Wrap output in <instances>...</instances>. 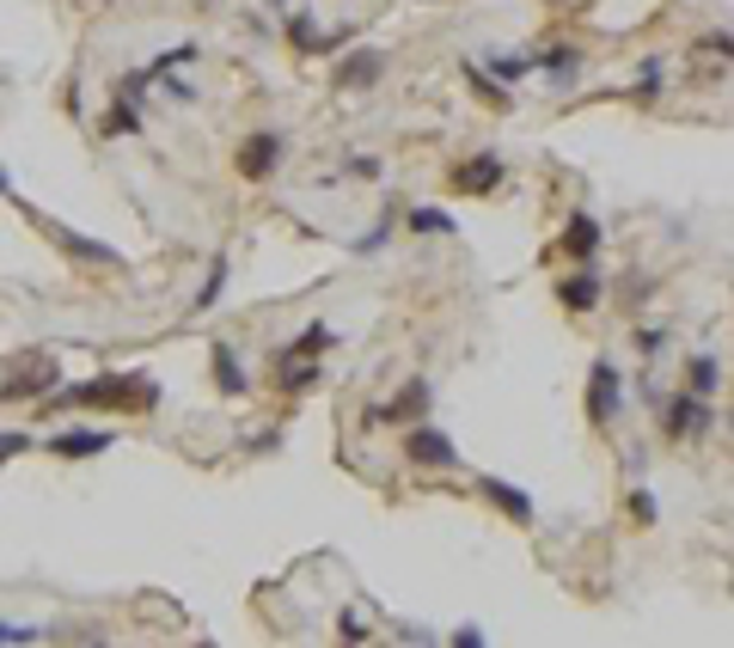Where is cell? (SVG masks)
<instances>
[{"label": "cell", "instance_id": "6da1fadb", "mask_svg": "<svg viewBox=\"0 0 734 648\" xmlns=\"http://www.w3.org/2000/svg\"><path fill=\"white\" fill-rule=\"evenodd\" d=\"M56 410H105V417H154L159 410V380L154 373H98V380H62L37 404V417H56Z\"/></svg>", "mask_w": 734, "mask_h": 648}, {"label": "cell", "instance_id": "7a4b0ae2", "mask_svg": "<svg viewBox=\"0 0 734 648\" xmlns=\"http://www.w3.org/2000/svg\"><path fill=\"white\" fill-rule=\"evenodd\" d=\"M655 429H661V441H667V447H691V441H710V434L722 429L717 398H698V392L679 386L673 398L655 404Z\"/></svg>", "mask_w": 734, "mask_h": 648}, {"label": "cell", "instance_id": "3957f363", "mask_svg": "<svg viewBox=\"0 0 734 648\" xmlns=\"http://www.w3.org/2000/svg\"><path fill=\"white\" fill-rule=\"evenodd\" d=\"M581 410H588V429L594 434H612L625 422V368L612 356H594L588 361V392H581Z\"/></svg>", "mask_w": 734, "mask_h": 648}, {"label": "cell", "instance_id": "277c9868", "mask_svg": "<svg viewBox=\"0 0 734 648\" xmlns=\"http://www.w3.org/2000/svg\"><path fill=\"white\" fill-rule=\"evenodd\" d=\"M429 410H435V380H429V373H405V386L392 392V398L361 404V422H368V429H410V422H422Z\"/></svg>", "mask_w": 734, "mask_h": 648}, {"label": "cell", "instance_id": "5b68a950", "mask_svg": "<svg viewBox=\"0 0 734 648\" xmlns=\"http://www.w3.org/2000/svg\"><path fill=\"white\" fill-rule=\"evenodd\" d=\"M288 159V129H251L245 141L233 147V171L245 184H269Z\"/></svg>", "mask_w": 734, "mask_h": 648}, {"label": "cell", "instance_id": "8992f818", "mask_svg": "<svg viewBox=\"0 0 734 648\" xmlns=\"http://www.w3.org/2000/svg\"><path fill=\"white\" fill-rule=\"evenodd\" d=\"M386 80V49L380 44H349L344 56H330V86L337 93H374Z\"/></svg>", "mask_w": 734, "mask_h": 648}, {"label": "cell", "instance_id": "52a82bcc", "mask_svg": "<svg viewBox=\"0 0 734 648\" xmlns=\"http://www.w3.org/2000/svg\"><path fill=\"white\" fill-rule=\"evenodd\" d=\"M405 465H417V471H459V447L454 434L441 429V422H410L405 429Z\"/></svg>", "mask_w": 734, "mask_h": 648}, {"label": "cell", "instance_id": "ba28073f", "mask_svg": "<svg viewBox=\"0 0 734 648\" xmlns=\"http://www.w3.org/2000/svg\"><path fill=\"white\" fill-rule=\"evenodd\" d=\"M606 251V227H600L594 208H569L563 215V232H557V257L563 263H600Z\"/></svg>", "mask_w": 734, "mask_h": 648}, {"label": "cell", "instance_id": "9c48e42d", "mask_svg": "<svg viewBox=\"0 0 734 648\" xmlns=\"http://www.w3.org/2000/svg\"><path fill=\"white\" fill-rule=\"evenodd\" d=\"M502 178H508V159H502L496 147H484V154L459 159V166L447 171V190H454V196H496Z\"/></svg>", "mask_w": 734, "mask_h": 648}, {"label": "cell", "instance_id": "30bf717a", "mask_svg": "<svg viewBox=\"0 0 734 648\" xmlns=\"http://www.w3.org/2000/svg\"><path fill=\"white\" fill-rule=\"evenodd\" d=\"M471 490L484 495V502L502 514V520H515V526H539V502H532V495L520 490V483L496 478V471H471Z\"/></svg>", "mask_w": 734, "mask_h": 648}, {"label": "cell", "instance_id": "8fae6325", "mask_svg": "<svg viewBox=\"0 0 734 648\" xmlns=\"http://www.w3.org/2000/svg\"><path fill=\"white\" fill-rule=\"evenodd\" d=\"M44 232L62 245V257H74L80 269H129V257L117 245H105V239H93V232H74V227H56V220H44Z\"/></svg>", "mask_w": 734, "mask_h": 648}, {"label": "cell", "instance_id": "7c38bea8", "mask_svg": "<svg viewBox=\"0 0 734 648\" xmlns=\"http://www.w3.org/2000/svg\"><path fill=\"white\" fill-rule=\"evenodd\" d=\"M110 447H117V429H93V422L56 429V434L44 441V453H49V459H68V465H80V459H105Z\"/></svg>", "mask_w": 734, "mask_h": 648}, {"label": "cell", "instance_id": "4fadbf2b", "mask_svg": "<svg viewBox=\"0 0 734 648\" xmlns=\"http://www.w3.org/2000/svg\"><path fill=\"white\" fill-rule=\"evenodd\" d=\"M62 380H68V373H62V361H56V356H32L13 380H7V386H0V398H7V404H44Z\"/></svg>", "mask_w": 734, "mask_h": 648}, {"label": "cell", "instance_id": "5bb4252c", "mask_svg": "<svg viewBox=\"0 0 734 648\" xmlns=\"http://www.w3.org/2000/svg\"><path fill=\"white\" fill-rule=\"evenodd\" d=\"M600 300H606V276H600V263H576L569 276H557V307L563 312L588 319V312H600Z\"/></svg>", "mask_w": 734, "mask_h": 648}, {"label": "cell", "instance_id": "9a60e30c", "mask_svg": "<svg viewBox=\"0 0 734 648\" xmlns=\"http://www.w3.org/2000/svg\"><path fill=\"white\" fill-rule=\"evenodd\" d=\"M532 68H539L551 86H576V80H581V49L563 44V37H551V44L532 49Z\"/></svg>", "mask_w": 734, "mask_h": 648}, {"label": "cell", "instance_id": "2e32d148", "mask_svg": "<svg viewBox=\"0 0 734 648\" xmlns=\"http://www.w3.org/2000/svg\"><path fill=\"white\" fill-rule=\"evenodd\" d=\"M208 380H215L220 398H251V373L239 368L233 343H215V349H208Z\"/></svg>", "mask_w": 734, "mask_h": 648}, {"label": "cell", "instance_id": "e0dca14e", "mask_svg": "<svg viewBox=\"0 0 734 648\" xmlns=\"http://www.w3.org/2000/svg\"><path fill=\"white\" fill-rule=\"evenodd\" d=\"M459 80L471 86V98H478L484 110H515V86H502L484 62H459Z\"/></svg>", "mask_w": 734, "mask_h": 648}, {"label": "cell", "instance_id": "ac0fdd59", "mask_svg": "<svg viewBox=\"0 0 734 648\" xmlns=\"http://www.w3.org/2000/svg\"><path fill=\"white\" fill-rule=\"evenodd\" d=\"M325 380V356H306V361H276V373H269V386L288 392V398H306V392Z\"/></svg>", "mask_w": 734, "mask_h": 648}, {"label": "cell", "instance_id": "d6986e66", "mask_svg": "<svg viewBox=\"0 0 734 648\" xmlns=\"http://www.w3.org/2000/svg\"><path fill=\"white\" fill-rule=\"evenodd\" d=\"M98 141H135V135H147V123H141V105H129V98H117L110 93V105H105V117H98Z\"/></svg>", "mask_w": 734, "mask_h": 648}, {"label": "cell", "instance_id": "ffe728a7", "mask_svg": "<svg viewBox=\"0 0 734 648\" xmlns=\"http://www.w3.org/2000/svg\"><path fill=\"white\" fill-rule=\"evenodd\" d=\"M227 276H233V257H227V251H215V257H208V269H203V288L190 293V319H203V312L220 307V293H227Z\"/></svg>", "mask_w": 734, "mask_h": 648}, {"label": "cell", "instance_id": "44dd1931", "mask_svg": "<svg viewBox=\"0 0 734 648\" xmlns=\"http://www.w3.org/2000/svg\"><path fill=\"white\" fill-rule=\"evenodd\" d=\"M405 232H417V239H454L459 220L441 208V202H410L405 208Z\"/></svg>", "mask_w": 734, "mask_h": 648}, {"label": "cell", "instance_id": "7402d4cb", "mask_svg": "<svg viewBox=\"0 0 734 648\" xmlns=\"http://www.w3.org/2000/svg\"><path fill=\"white\" fill-rule=\"evenodd\" d=\"M330 349H337V331H330V324H306L294 343L276 349V361H306V356H330Z\"/></svg>", "mask_w": 734, "mask_h": 648}, {"label": "cell", "instance_id": "603a6c76", "mask_svg": "<svg viewBox=\"0 0 734 648\" xmlns=\"http://www.w3.org/2000/svg\"><path fill=\"white\" fill-rule=\"evenodd\" d=\"M686 392H698V398H717L722 392V356L717 349H703V356L686 361Z\"/></svg>", "mask_w": 734, "mask_h": 648}, {"label": "cell", "instance_id": "cb8c5ba5", "mask_svg": "<svg viewBox=\"0 0 734 648\" xmlns=\"http://www.w3.org/2000/svg\"><path fill=\"white\" fill-rule=\"evenodd\" d=\"M673 337H679V331H673L667 319H649V324H637V331H630V343H637L642 361H661L673 349Z\"/></svg>", "mask_w": 734, "mask_h": 648}, {"label": "cell", "instance_id": "d4e9b609", "mask_svg": "<svg viewBox=\"0 0 734 648\" xmlns=\"http://www.w3.org/2000/svg\"><path fill=\"white\" fill-rule=\"evenodd\" d=\"M484 68L502 80V86H520V80L539 74V68H532V56H515V49H484Z\"/></svg>", "mask_w": 734, "mask_h": 648}, {"label": "cell", "instance_id": "484cf974", "mask_svg": "<svg viewBox=\"0 0 734 648\" xmlns=\"http://www.w3.org/2000/svg\"><path fill=\"white\" fill-rule=\"evenodd\" d=\"M606 293H612V300H618L625 312H637L642 300L655 293V276H642V269H625V276H612V281H606Z\"/></svg>", "mask_w": 734, "mask_h": 648}, {"label": "cell", "instance_id": "4316f807", "mask_svg": "<svg viewBox=\"0 0 734 648\" xmlns=\"http://www.w3.org/2000/svg\"><path fill=\"white\" fill-rule=\"evenodd\" d=\"M110 93H117V98H129V105H141V110H147V98H154V68H123V74L110 80Z\"/></svg>", "mask_w": 734, "mask_h": 648}, {"label": "cell", "instance_id": "83f0119b", "mask_svg": "<svg viewBox=\"0 0 734 648\" xmlns=\"http://www.w3.org/2000/svg\"><path fill=\"white\" fill-rule=\"evenodd\" d=\"M281 37H288L300 56H318V25H313V13H306V7H294V13L281 19Z\"/></svg>", "mask_w": 734, "mask_h": 648}, {"label": "cell", "instance_id": "f1b7e54d", "mask_svg": "<svg viewBox=\"0 0 734 648\" xmlns=\"http://www.w3.org/2000/svg\"><path fill=\"white\" fill-rule=\"evenodd\" d=\"M661 93H667V62H661V56H649V62L637 68V86H630V98H637V105H655Z\"/></svg>", "mask_w": 734, "mask_h": 648}, {"label": "cell", "instance_id": "f546056e", "mask_svg": "<svg viewBox=\"0 0 734 648\" xmlns=\"http://www.w3.org/2000/svg\"><path fill=\"white\" fill-rule=\"evenodd\" d=\"M625 514L637 526H655L661 520V502H655V490H649V483H630V495H625Z\"/></svg>", "mask_w": 734, "mask_h": 648}, {"label": "cell", "instance_id": "4dcf8cb0", "mask_svg": "<svg viewBox=\"0 0 734 648\" xmlns=\"http://www.w3.org/2000/svg\"><path fill=\"white\" fill-rule=\"evenodd\" d=\"M344 178H349V184H380V178H386V159H380V154H349Z\"/></svg>", "mask_w": 734, "mask_h": 648}, {"label": "cell", "instance_id": "1f68e13d", "mask_svg": "<svg viewBox=\"0 0 734 648\" xmlns=\"http://www.w3.org/2000/svg\"><path fill=\"white\" fill-rule=\"evenodd\" d=\"M25 453H37V434L32 429H0V471L13 459H25Z\"/></svg>", "mask_w": 734, "mask_h": 648}, {"label": "cell", "instance_id": "d6a6232c", "mask_svg": "<svg viewBox=\"0 0 734 648\" xmlns=\"http://www.w3.org/2000/svg\"><path fill=\"white\" fill-rule=\"evenodd\" d=\"M698 56H717V62H734V32L717 25V32H698Z\"/></svg>", "mask_w": 734, "mask_h": 648}, {"label": "cell", "instance_id": "836d02e7", "mask_svg": "<svg viewBox=\"0 0 734 648\" xmlns=\"http://www.w3.org/2000/svg\"><path fill=\"white\" fill-rule=\"evenodd\" d=\"M190 62H196V44H178V49H159L147 68H154V80H159V74H178V68H190Z\"/></svg>", "mask_w": 734, "mask_h": 648}, {"label": "cell", "instance_id": "e575fe53", "mask_svg": "<svg viewBox=\"0 0 734 648\" xmlns=\"http://www.w3.org/2000/svg\"><path fill=\"white\" fill-rule=\"evenodd\" d=\"M392 232H398V227H392V215H386V220H380L374 232H361V239H356V245H349V251H356V257H380V251L392 245Z\"/></svg>", "mask_w": 734, "mask_h": 648}, {"label": "cell", "instance_id": "d590c367", "mask_svg": "<svg viewBox=\"0 0 734 648\" xmlns=\"http://www.w3.org/2000/svg\"><path fill=\"white\" fill-rule=\"evenodd\" d=\"M154 86L172 98V105H203V86H190V80H178V74H159Z\"/></svg>", "mask_w": 734, "mask_h": 648}, {"label": "cell", "instance_id": "8d00e7d4", "mask_svg": "<svg viewBox=\"0 0 734 648\" xmlns=\"http://www.w3.org/2000/svg\"><path fill=\"white\" fill-rule=\"evenodd\" d=\"M349 44H361V25H337V32L318 37V56H344Z\"/></svg>", "mask_w": 734, "mask_h": 648}, {"label": "cell", "instance_id": "74e56055", "mask_svg": "<svg viewBox=\"0 0 734 648\" xmlns=\"http://www.w3.org/2000/svg\"><path fill=\"white\" fill-rule=\"evenodd\" d=\"M630 380H637V404H649V410H655L661 392H655V373H649V361H642V373H630Z\"/></svg>", "mask_w": 734, "mask_h": 648}, {"label": "cell", "instance_id": "f35d334b", "mask_svg": "<svg viewBox=\"0 0 734 648\" xmlns=\"http://www.w3.org/2000/svg\"><path fill=\"white\" fill-rule=\"evenodd\" d=\"M337 636H344V643H368V636H374V624H361L356 612H344V624H337Z\"/></svg>", "mask_w": 734, "mask_h": 648}, {"label": "cell", "instance_id": "ab89813d", "mask_svg": "<svg viewBox=\"0 0 734 648\" xmlns=\"http://www.w3.org/2000/svg\"><path fill=\"white\" fill-rule=\"evenodd\" d=\"M37 624H7V617H0V643H37Z\"/></svg>", "mask_w": 734, "mask_h": 648}, {"label": "cell", "instance_id": "60d3db41", "mask_svg": "<svg viewBox=\"0 0 734 648\" xmlns=\"http://www.w3.org/2000/svg\"><path fill=\"white\" fill-rule=\"evenodd\" d=\"M447 643H454V648H484V643H490V636H484V631H478V624H459V631H454V636H447Z\"/></svg>", "mask_w": 734, "mask_h": 648}, {"label": "cell", "instance_id": "b9f144b4", "mask_svg": "<svg viewBox=\"0 0 734 648\" xmlns=\"http://www.w3.org/2000/svg\"><path fill=\"white\" fill-rule=\"evenodd\" d=\"M398 643H435V631H429V624H405V631H398Z\"/></svg>", "mask_w": 734, "mask_h": 648}, {"label": "cell", "instance_id": "7bdbcfd3", "mask_svg": "<svg viewBox=\"0 0 734 648\" xmlns=\"http://www.w3.org/2000/svg\"><path fill=\"white\" fill-rule=\"evenodd\" d=\"M0 196H13V171L0 166Z\"/></svg>", "mask_w": 734, "mask_h": 648}, {"label": "cell", "instance_id": "ee69618b", "mask_svg": "<svg viewBox=\"0 0 734 648\" xmlns=\"http://www.w3.org/2000/svg\"><path fill=\"white\" fill-rule=\"evenodd\" d=\"M264 7H269V13H281V7H288V0H264Z\"/></svg>", "mask_w": 734, "mask_h": 648}, {"label": "cell", "instance_id": "f6af8a7d", "mask_svg": "<svg viewBox=\"0 0 734 648\" xmlns=\"http://www.w3.org/2000/svg\"><path fill=\"white\" fill-rule=\"evenodd\" d=\"M722 422H729V434H734V410H729V417H722Z\"/></svg>", "mask_w": 734, "mask_h": 648}, {"label": "cell", "instance_id": "bcb514c9", "mask_svg": "<svg viewBox=\"0 0 734 648\" xmlns=\"http://www.w3.org/2000/svg\"><path fill=\"white\" fill-rule=\"evenodd\" d=\"M417 7H435V0H417Z\"/></svg>", "mask_w": 734, "mask_h": 648}]
</instances>
